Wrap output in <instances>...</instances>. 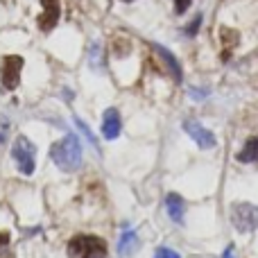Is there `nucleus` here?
Listing matches in <instances>:
<instances>
[{"label": "nucleus", "instance_id": "nucleus-1", "mask_svg": "<svg viewBox=\"0 0 258 258\" xmlns=\"http://www.w3.org/2000/svg\"><path fill=\"white\" fill-rule=\"evenodd\" d=\"M50 159L54 161L59 170L63 172H75L82 165V143L75 134H66L59 143H54L50 150Z\"/></svg>", "mask_w": 258, "mask_h": 258}, {"label": "nucleus", "instance_id": "nucleus-2", "mask_svg": "<svg viewBox=\"0 0 258 258\" xmlns=\"http://www.w3.org/2000/svg\"><path fill=\"white\" fill-rule=\"evenodd\" d=\"M68 258H107V242L98 236H75L68 242Z\"/></svg>", "mask_w": 258, "mask_h": 258}, {"label": "nucleus", "instance_id": "nucleus-3", "mask_svg": "<svg viewBox=\"0 0 258 258\" xmlns=\"http://www.w3.org/2000/svg\"><path fill=\"white\" fill-rule=\"evenodd\" d=\"M34 145L30 143V138L27 136H18L16 143H14V150H12V156L14 161H16L18 170H21L23 174H32L34 172Z\"/></svg>", "mask_w": 258, "mask_h": 258}, {"label": "nucleus", "instance_id": "nucleus-4", "mask_svg": "<svg viewBox=\"0 0 258 258\" xmlns=\"http://www.w3.org/2000/svg\"><path fill=\"white\" fill-rule=\"evenodd\" d=\"M23 57L18 54H7V57L0 61V84L7 91H14L21 82V71H23Z\"/></svg>", "mask_w": 258, "mask_h": 258}, {"label": "nucleus", "instance_id": "nucleus-5", "mask_svg": "<svg viewBox=\"0 0 258 258\" xmlns=\"http://www.w3.org/2000/svg\"><path fill=\"white\" fill-rule=\"evenodd\" d=\"M231 222L240 233L254 231L258 227V206L254 204H233Z\"/></svg>", "mask_w": 258, "mask_h": 258}, {"label": "nucleus", "instance_id": "nucleus-6", "mask_svg": "<svg viewBox=\"0 0 258 258\" xmlns=\"http://www.w3.org/2000/svg\"><path fill=\"white\" fill-rule=\"evenodd\" d=\"M183 129H186V134L202 147V150H211V147L215 145L213 132H209L206 127H202V122H197V120H192L190 118V120L183 122Z\"/></svg>", "mask_w": 258, "mask_h": 258}, {"label": "nucleus", "instance_id": "nucleus-7", "mask_svg": "<svg viewBox=\"0 0 258 258\" xmlns=\"http://www.w3.org/2000/svg\"><path fill=\"white\" fill-rule=\"evenodd\" d=\"M41 5H43V12L39 14L36 23L43 32H50L59 21V0H41Z\"/></svg>", "mask_w": 258, "mask_h": 258}, {"label": "nucleus", "instance_id": "nucleus-8", "mask_svg": "<svg viewBox=\"0 0 258 258\" xmlns=\"http://www.w3.org/2000/svg\"><path fill=\"white\" fill-rule=\"evenodd\" d=\"M120 113L116 111V109H107L104 111V120H102V134L104 138H109V141H113V138H118V134H120Z\"/></svg>", "mask_w": 258, "mask_h": 258}, {"label": "nucleus", "instance_id": "nucleus-9", "mask_svg": "<svg viewBox=\"0 0 258 258\" xmlns=\"http://www.w3.org/2000/svg\"><path fill=\"white\" fill-rule=\"evenodd\" d=\"M165 209H168V215L174 220V222H183L186 204H183V200L177 195V192H170V195L165 197Z\"/></svg>", "mask_w": 258, "mask_h": 258}, {"label": "nucleus", "instance_id": "nucleus-10", "mask_svg": "<svg viewBox=\"0 0 258 258\" xmlns=\"http://www.w3.org/2000/svg\"><path fill=\"white\" fill-rule=\"evenodd\" d=\"M136 249H138V236H136V231H134V229H127V231H122L120 245H118V251H120V256H132Z\"/></svg>", "mask_w": 258, "mask_h": 258}, {"label": "nucleus", "instance_id": "nucleus-11", "mask_svg": "<svg viewBox=\"0 0 258 258\" xmlns=\"http://www.w3.org/2000/svg\"><path fill=\"white\" fill-rule=\"evenodd\" d=\"M238 161L242 163H254L258 161V138H249L240 152H238Z\"/></svg>", "mask_w": 258, "mask_h": 258}, {"label": "nucleus", "instance_id": "nucleus-12", "mask_svg": "<svg viewBox=\"0 0 258 258\" xmlns=\"http://www.w3.org/2000/svg\"><path fill=\"white\" fill-rule=\"evenodd\" d=\"M152 48H154L156 52H159V57L163 59L165 63H168V68H170V73H172V75H174V80H177V82H181V68H179L177 59H174L172 54H170V52H168V50H165V48H161V45H156V43L152 45Z\"/></svg>", "mask_w": 258, "mask_h": 258}, {"label": "nucleus", "instance_id": "nucleus-13", "mask_svg": "<svg viewBox=\"0 0 258 258\" xmlns=\"http://www.w3.org/2000/svg\"><path fill=\"white\" fill-rule=\"evenodd\" d=\"M75 125H77V127H80V129H82V132H84V136H86V138H89V141H91V143H93V145H95V147H98V138H95V136H93V132H91V129H89V127H86V125H84V122H82V120H80V118H77V116H75Z\"/></svg>", "mask_w": 258, "mask_h": 258}, {"label": "nucleus", "instance_id": "nucleus-14", "mask_svg": "<svg viewBox=\"0 0 258 258\" xmlns=\"http://www.w3.org/2000/svg\"><path fill=\"white\" fill-rule=\"evenodd\" d=\"M91 66H95V68L102 66V61H100V45L98 43L91 48Z\"/></svg>", "mask_w": 258, "mask_h": 258}, {"label": "nucleus", "instance_id": "nucleus-15", "mask_svg": "<svg viewBox=\"0 0 258 258\" xmlns=\"http://www.w3.org/2000/svg\"><path fill=\"white\" fill-rule=\"evenodd\" d=\"M154 258H179V254L172 249H168V247H161V249H156Z\"/></svg>", "mask_w": 258, "mask_h": 258}, {"label": "nucleus", "instance_id": "nucleus-16", "mask_svg": "<svg viewBox=\"0 0 258 258\" xmlns=\"http://www.w3.org/2000/svg\"><path fill=\"white\" fill-rule=\"evenodd\" d=\"M188 7H190V0H174V9H177V14H183Z\"/></svg>", "mask_w": 258, "mask_h": 258}, {"label": "nucleus", "instance_id": "nucleus-17", "mask_svg": "<svg viewBox=\"0 0 258 258\" xmlns=\"http://www.w3.org/2000/svg\"><path fill=\"white\" fill-rule=\"evenodd\" d=\"M200 23H202V16H195V21H192L190 25H188V30H186L188 34H190V36L195 34V32H197V27H200Z\"/></svg>", "mask_w": 258, "mask_h": 258}, {"label": "nucleus", "instance_id": "nucleus-18", "mask_svg": "<svg viewBox=\"0 0 258 258\" xmlns=\"http://www.w3.org/2000/svg\"><path fill=\"white\" fill-rule=\"evenodd\" d=\"M7 242H9V236H7V233H3V231H0V249H3V247L7 245Z\"/></svg>", "mask_w": 258, "mask_h": 258}, {"label": "nucleus", "instance_id": "nucleus-19", "mask_svg": "<svg viewBox=\"0 0 258 258\" xmlns=\"http://www.w3.org/2000/svg\"><path fill=\"white\" fill-rule=\"evenodd\" d=\"M190 93H192V98H204L206 91H190Z\"/></svg>", "mask_w": 258, "mask_h": 258}, {"label": "nucleus", "instance_id": "nucleus-20", "mask_svg": "<svg viewBox=\"0 0 258 258\" xmlns=\"http://www.w3.org/2000/svg\"><path fill=\"white\" fill-rule=\"evenodd\" d=\"M0 258H16L12 254V251H3V254H0Z\"/></svg>", "mask_w": 258, "mask_h": 258}, {"label": "nucleus", "instance_id": "nucleus-21", "mask_svg": "<svg viewBox=\"0 0 258 258\" xmlns=\"http://www.w3.org/2000/svg\"><path fill=\"white\" fill-rule=\"evenodd\" d=\"M122 3H129V0H122Z\"/></svg>", "mask_w": 258, "mask_h": 258}]
</instances>
